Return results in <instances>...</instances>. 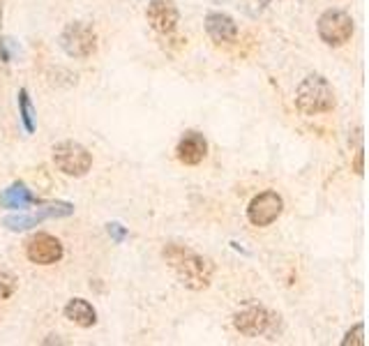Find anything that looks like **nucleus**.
<instances>
[{
  "label": "nucleus",
  "mask_w": 369,
  "mask_h": 346,
  "mask_svg": "<svg viewBox=\"0 0 369 346\" xmlns=\"http://www.w3.org/2000/svg\"><path fill=\"white\" fill-rule=\"evenodd\" d=\"M272 319L275 317H272L263 305H247L245 310H240L233 317V325L240 335L259 337V335H265V332L270 330Z\"/></svg>",
  "instance_id": "obj_7"
},
{
  "label": "nucleus",
  "mask_w": 369,
  "mask_h": 346,
  "mask_svg": "<svg viewBox=\"0 0 369 346\" xmlns=\"http://www.w3.org/2000/svg\"><path fill=\"white\" fill-rule=\"evenodd\" d=\"M0 14H3V8H0Z\"/></svg>",
  "instance_id": "obj_21"
},
{
  "label": "nucleus",
  "mask_w": 369,
  "mask_h": 346,
  "mask_svg": "<svg viewBox=\"0 0 369 346\" xmlns=\"http://www.w3.org/2000/svg\"><path fill=\"white\" fill-rule=\"evenodd\" d=\"M25 254L37 266H51L62 259V243L51 234H35L25 243Z\"/></svg>",
  "instance_id": "obj_9"
},
{
  "label": "nucleus",
  "mask_w": 369,
  "mask_h": 346,
  "mask_svg": "<svg viewBox=\"0 0 369 346\" xmlns=\"http://www.w3.org/2000/svg\"><path fill=\"white\" fill-rule=\"evenodd\" d=\"M16 291V277L10 273L8 268L0 266V300L12 298Z\"/></svg>",
  "instance_id": "obj_16"
},
{
  "label": "nucleus",
  "mask_w": 369,
  "mask_h": 346,
  "mask_svg": "<svg viewBox=\"0 0 369 346\" xmlns=\"http://www.w3.org/2000/svg\"><path fill=\"white\" fill-rule=\"evenodd\" d=\"M74 212V206L72 203H65V201H58V203H49L40 208L37 212H30V215H10L3 219V224L8 226L10 231H25V229H33L44 219H53V217H69Z\"/></svg>",
  "instance_id": "obj_6"
},
{
  "label": "nucleus",
  "mask_w": 369,
  "mask_h": 346,
  "mask_svg": "<svg viewBox=\"0 0 369 346\" xmlns=\"http://www.w3.org/2000/svg\"><path fill=\"white\" fill-rule=\"evenodd\" d=\"M296 106L305 116H316V113L330 111L335 106L333 86L321 74H311V77L302 79V84L296 90Z\"/></svg>",
  "instance_id": "obj_2"
},
{
  "label": "nucleus",
  "mask_w": 369,
  "mask_h": 346,
  "mask_svg": "<svg viewBox=\"0 0 369 346\" xmlns=\"http://www.w3.org/2000/svg\"><path fill=\"white\" fill-rule=\"evenodd\" d=\"M19 113H21V123L28 134L35 132V111H33V104H30V97H28V90L21 88L19 90Z\"/></svg>",
  "instance_id": "obj_15"
},
{
  "label": "nucleus",
  "mask_w": 369,
  "mask_h": 346,
  "mask_svg": "<svg viewBox=\"0 0 369 346\" xmlns=\"http://www.w3.org/2000/svg\"><path fill=\"white\" fill-rule=\"evenodd\" d=\"M319 37L328 47H342L353 35V18L344 10H328L319 16Z\"/></svg>",
  "instance_id": "obj_5"
},
{
  "label": "nucleus",
  "mask_w": 369,
  "mask_h": 346,
  "mask_svg": "<svg viewBox=\"0 0 369 346\" xmlns=\"http://www.w3.org/2000/svg\"><path fill=\"white\" fill-rule=\"evenodd\" d=\"M0 60H3V62H10V60H12L10 40H8V37H3V40H0Z\"/></svg>",
  "instance_id": "obj_19"
},
{
  "label": "nucleus",
  "mask_w": 369,
  "mask_h": 346,
  "mask_svg": "<svg viewBox=\"0 0 369 346\" xmlns=\"http://www.w3.org/2000/svg\"><path fill=\"white\" fill-rule=\"evenodd\" d=\"M65 317L76 323L79 328H93L97 323V312L95 307L84 298H74L65 305Z\"/></svg>",
  "instance_id": "obj_13"
},
{
  "label": "nucleus",
  "mask_w": 369,
  "mask_h": 346,
  "mask_svg": "<svg viewBox=\"0 0 369 346\" xmlns=\"http://www.w3.org/2000/svg\"><path fill=\"white\" fill-rule=\"evenodd\" d=\"M109 236L113 238L116 243H123L125 240V236H127V231H125V226H120V224H109Z\"/></svg>",
  "instance_id": "obj_18"
},
{
  "label": "nucleus",
  "mask_w": 369,
  "mask_h": 346,
  "mask_svg": "<svg viewBox=\"0 0 369 346\" xmlns=\"http://www.w3.org/2000/svg\"><path fill=\"white\" fill-rule=\"evenodd\" d=\"M206 30L210 35V40L215 42H233L235 35H238V26L235 21L224 12H208L206 16Z\"/></svg>",
  "instance_id": "obj_12"
},
{
  "label": "nucleus",
  "mask_w": 369,
  "mask_h": 346,
  "mask_svg": "<svg viewBox=\"0 0 369 346\" xmlns=\"http://www.w3.org/2000/svg\"><path fill=\"white\" fill-rule=\"evenodd\" d=\"M176 153L182 164L196 166V164H201L203 157L208 155V143L199 132H184L180 143H178V148H176Z\"/></svg>",
  "instance_id": "obj_11"
},
{
  "label": "nucleus",
  "mask_w": 369,
  "mask_h": 346,
  "mask_svg": "<svg viewBox=\"0 0 369 346\" xmlns=\"http://www.w3.org/2000/svg\"><path fill=\"white\" fill-rule=\"evenodd\" d=\"M53 162L65 175H74L81 178L91 171L93 166V155L76 141H60L53 148Z\"/></svg>",
  "instance_id": "obj_4"
},
{
  "label": "nucleus",
  "mask_w": 369,
  "mask_h": 346,
  "mask_svg": "<svg viewBox=\"0 0 369 346\" xmlns=\"http://www.w3.org/2000/svg\"><path fill=\"white\" fill-rule=\"evenodd\" d=\"M162 256L182 286L192 288V291H203L213 282V273H215L213 263L206 256L196 254L194 249L184 247V245H176V243L167 245L162 249Z\"/></svg>",
  "instance_id": "obj_1"
},
{
  "label": "nucleus",
  "mask_w": 369,
  "mask_h": 346,
  "mask_svg": "<svg viewBox=\"0 0 369 346\" xmlns=\"http://www.w3.org/2000/svg\"><path fill=\"white\" fill-rule=\"evenodd\" d=\"M145 16H148V23L152 26V30L162 35L174 33L178 28V8L174 0H150L148 10H145Z\"/></svg>",
  "instance_id": "obj_10"
},
{
  "label": "nucleus",
  "mask_w": 369,
  "mask_h": 346,
  "mask_svg": "<svg viewBox=\"0 0 369 346\" xmlns=\"http://www.w3.org/2000/svg\"><path fill=\"white\" fill-rule=\"evenodd\" d=\"M344 346H365V325L362 323H355L351 330L346 332V337L342 339Z\"/></svg>",
  "instance_id": "obj_17"
},
{
  "label": "nucleus",
  "mask_w": 369,
  "mask_h": 346,
  "mask_svg": "<svg viewBox=\"0 0 369 346\" xmlns=\"http://www.w3.org/2000/svg\"><path fill=\"white\" fill-rule=\"evenodd\" d=\"M60 49L69 58H88L97 49V35L91 23L74 21L67 23L65 30L60 33Z\"/></svg>",
  "instance_id": "obj_3"
},
{
  "label": "nucleus",
  "mask_w": 369,
  "mask_h": 346,
  "mask_svg": "<svg viewBox=\"0 0 369 346\" xmlns=\"http://www.w3.org/2000/svg\"><path fill=\"white\" fill-rule=\"evenodd\" d=\"M261 3H268V0H261Z\"/></svg>",
  "instance_id": "obj_20"
},
{
  "label": "nucleus",
  "mask_w": 369,
  "mask_h": 346,
  "mask_svg": "<svg viewBox=\"0 0 369 346\" xmlns=\"http://www.w3.org/2000/svg\"><path fill=\"white\" fill-rule=\"evenodd\" d=\"M284 201L277 192H261L259 197L252 199L247 208V217L254 226H270L275 219L282 215Z\"/></svg>",
  "instance_id": "obj_8"
},
{
  "label": "nucleus",
  "mask_w": 369,
  "mask_h": 346,
  "mask_svg": "<svg viewBox=\"0 0 369 346\" xmlns=\"http://www.w3.org/2000/svg\"><path fill=\"white\" fill-rule=\"evenodd\" d=\"M33 203H35V197L30 194V190L23 185L21 180L12 182L8 190L0 194V206L10 208V210H23V208H28V206H33Z\"/></svg>",
  "instance_id": "obj_14"
}]
</instances>
